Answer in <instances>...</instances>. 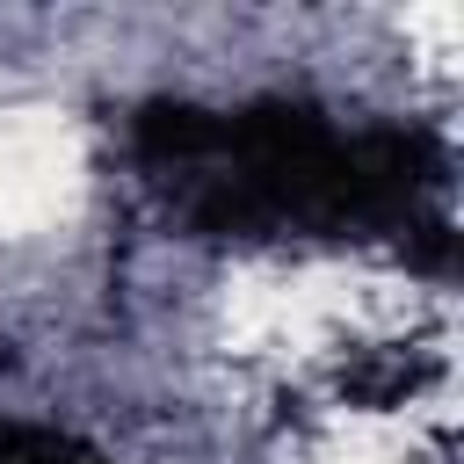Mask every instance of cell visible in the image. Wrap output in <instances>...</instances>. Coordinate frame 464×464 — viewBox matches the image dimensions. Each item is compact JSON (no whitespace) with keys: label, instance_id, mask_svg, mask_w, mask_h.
I'll list each match as a JSON object with an SVG mask.
<instances>
[{"label":"cell","instance_id":"1","mask_svg":"<svg viewBox=\"0 0 464 464\" xmlns=\"http://www.w3.org/2000/svg\"><path fill=\"white\" fill-rule=\"evenodd\" d=\"M94 188V152L72 109L0 102V246L58 239Z\"/></svg>","mask_w":464,"mask_h":464}]
</instances>
